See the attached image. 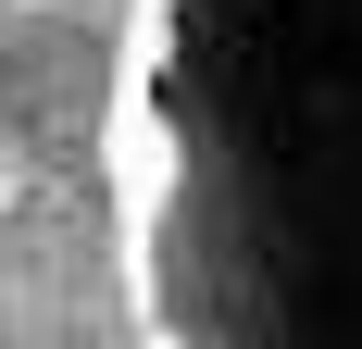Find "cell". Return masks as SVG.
<instances>
[{"mask_svg":"<svg viewBox=\"0 0 362 349\" xmlns=\"http://www.w3.org/2000/svg\"><path fill=\"white\" fill-rule=\"evenodd\" d=\"M112 249L138 349H362V0H138Z\"/></svg>","mask_w":362,"mask_h":349,"instance_id":"cell-1","label":"cell"}]
</instances>
